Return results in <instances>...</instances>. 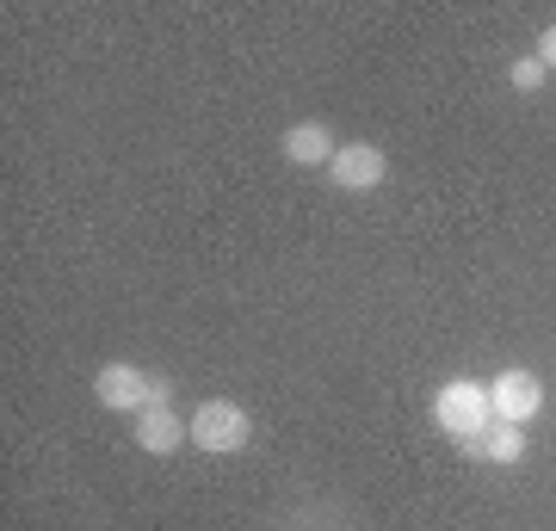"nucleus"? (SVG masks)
<instances>
[{
    "instance_id": "obj_1",
    "label": "nucleus",
    "mask_w": 556,
    "mask_h": 531,
    "mask_svg": "<svg viewBox=\"0 0 556 531\" xmlns=\"http://www.w3.org/2000/svg\"><path fill=\"white\" fill-rule=\"evenodd\" d=\"M433 420H439V433H452V439H457V452H464L470 439H482L489 427H495V408H489V383H477V377H452V383H439Z\"/></svg>"
},
{
    "instance_id": "obj_2",
    "label": "nucleus",
    "mask_w": 556,
    "mask_h": 531,
    "mask_svg": "<svg viewBox=\"0 0 556 531\" xmlns=\"http://www.w3.org/2000/svg\"><path fill=\"white\" fill-rule=\"evenodd\" d=\"M93 395H100L105 408L118 414H142V408H167V395H174V383L155 371H142V365H100V377H93Z\"/></svg>"
},
{
    "instance_id": "obj_3",
    "label": "nucleus",
    "mask_w": 556,
    "mask_h": 531,
    "mask_svg": "<svg viewBox=\"0 0 556 531\" xmlns=\"http://www.w3.org/2000/svg\"><path fill=\"white\" fill-rule=\"evenodd\" d=\"M186 427H192V445H199V452H241V445L254 439V420H248L241 402H204Z\"/></svg>"
},
{
    "instance_id": "obj_4",
    "label": "nucleus",
    "mask_w": 556,
    "mask_h": 531,
    "mask_svg": "<svg viewBox=\"0 0 556 531\" xmlns=\"http://www.w3.org/2000/svg\"><path fill=\"white\" fill-rule=\"evenodd\" d=\"M383 174H390V155H383L378 142H340L334 161H328V179H334L340 192H378Z\"/></svg>"
},
{
    "instance_id": "obj_5",
    "label": "nucleus",
    "mask_w": 556,
    "mask_h": 531,
    "mask_svg": "<svg viewBox=\"0 0 556 531\" xmlns=\"http://www.w3.org/2000/svg\"><path fill=\"white\" fill-rule=\"evenodd\" d=\"M489 408H495V420H507V427H519V420H532L538 408H544V383H538L532 371H501L495 383H489Z\"/></svg>"
},
{
    "instance_id": "obj_6",
    "label": "nucleus",
    "mask_w": 556,
    "mask_h": 531,
    "mask_svg": "<svg viewBox=\"0 0 556 531\" xmlns=\"http://www.w3.org/2000/svg\"><path fill=\"white\" fill-rule=\"evenodd\" d=\"M278 149H285V161H291V167H328L340 142L328 137V124L309 118V124H291V130L278 137Z\"/></svg>"
},
{
    "instance_id": "obj_7",
    "label": "nucleus",
    "mask_w": 556,
    "mask_h": 531,
    "mask_svg": "<svg viewBox=\"0 0 556 531\" xmlns=\"http://www.w3.org/2000/svg\"><path fill=\"white\" fill-rule=\"evenodd\" d=\"M186 439H192V427H186V420H179L174 408H142V414H137V445H142L149 457L179 452Z\"/></svg>"
},
{
    "instance_id": "obj_8",
    "label": "nucleus",
    "mask_w": 556,
    "mask_h": 531,
    "mask_svg": "<svg viewBox=\"0 0 556 531\" xmlns=\"http://www.w3.org/2000/svg\"><path fill=\"white\" fill-rule=\"evenodd\" d=\"M464 452L482 457V464H519V457H526V433H514L507 420H495V427H489L482 439H470Z\"/></svg>"
},
{
    "instance_id": "obj_9",
    "label": "nucleus",
    "mask_w": 556,
    "mask_h": 531,
    "mask_svg": "<svg viewBox=\"0 0 556 531\" xmlns=\"http://www.w3.org/2000/svg\"><path fill=\"white\" fill-rule=\"evenodd\" d=\"M544 75H551V68H544L538 56H519L514 68H507V80H514L519 93H538V87H544Z\"/></svg>"
},
{
    "instance_id": "obj_10",
    "label": "nucleus",
    "mask_w": 556,
    "mask_h": 531,
    "mask_svg": "<svg viewBox=\"0 0 556 531\" xmlns=\"http://www.w3.org/2000/svg\"><path fill=\"white\" fill-rule=\"evenodd\" d=\"M538 62H544V68H556V25H544V31H538Z\"/></svg>"
}]
</instances>
